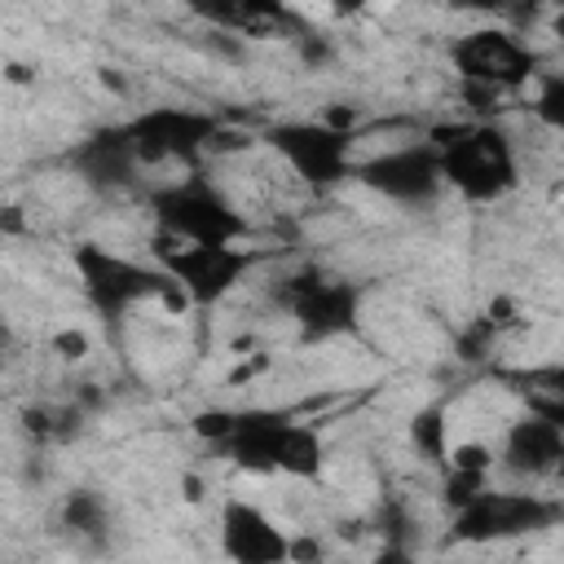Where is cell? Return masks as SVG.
Listing matches in <instances>:
<instances>
[{"label":"cell","instance_id":"1","mask_svg":"<svg viewBox=\"0 0 564 564\" xmlns=\"http://www.w3.org/2000/svg\"><path fill=\"white\" fill-rule=\"evenodd\" d=\"M436 159H441V181L454 185L467 203H498L520 181L511 137L485 119L441 128L436 132Z\"/></svg>","mask_w":564,"mask_h":564},{"label":"cell","instance_id":"2","mask_svg":"<svg viewBox=\"0 0 564 564\" xmlns=\"http://www.w3.org/2000/svg\"><path fill=\"white\" fill-rule=\"evenodd\" d=\"M145 207L159 234L176 242H242L247 238V216L229 203V194L203 167H189L185 176L154 185L145 194Z\"/></svg>","mask_w":564,"mask_h":564},{"label":"cell","instance_id":"3","mask_svg":"<svg viewBox=\"0 0 564 564\" xmlns=\"http://www.w3.org/2000/svg\"><path fill=\"white\" fill-rule=\"evenodd\" d=\"M75 273H79V286L88 295V304L106 317V322H123L137 304H167V308H185V295L181 286L159 269V264H141V260H128L101 242H79L75 256H70Z\"/></svg>","mask_w":564,"mask_h":564},{"label":"cell","instance_id":"4","mask_svg":"<svg viewBox=\"0 0 564 564\" xmlns=\"http://www.w3.org/2000/svg\"><path fill=\"white\" fill-rule=\"evenodd\" d=\"M220 445L247 471H286L300 480H313L322 471L317 432L278 410H238L229 423V436Z\"/></svg>","mask_w":564,"mask_h":564},{"label":"cell","instance_id":"5","mask_svg":"<svg viewBox=\"0 0 564 564\" xmlns=\"http://www.w3.org/2000/svg\"><path fill=\"white\" fill-rule=\"evenodd\" d=\"M154 264L181 286L185 304L212 308L251 273L256 251L242 242H176L154 234Z\"/></svg>","mask_w":564,"mask_h":564},{"label":"cell","instance_id":"6","mask_svg":"<svg viewBox=\"0 0 564 564\" xmlns=\"http://www.w3.org/2000/svg\"><path fill=\"white\" fill-rule=\"evenodd\" d=\"M269 150L308 189H330L352 176V132L330 119H282L264 132Z\"/></svg>","mask_w":564,"mask_h":564},{"label":"cell","instance_id":"7","mask_svg":"<svg viewBox=\"0 0 564 564\" xmlns=\"http://www.w3.org/2000/svg\"><path fill=\"white\" fill-rule=\"evenodd\" d=\"M132 145L141 154V163H185L198 167L203 154H216L229 137V128L212 115V110H194V106H154L141 110L132 123Z\"/></svg>","mask_w":564,"mask_h":564},{"label":"cell","instance_id":"8","mask_svg":"<svg viewBox=\"0 0 564 564\" xmlns=\"http://www.w3.org/2000/svg\"><path fill=\"white\" fill-rule=\"evenodd\" d=\"M449 62L467 88H485L498 97L520 93L538 75V53L502 26H476V31L458 35L449 44Z\"/></svg>","mask_w":564,"mask_h":564},{"label":"cell","instance_id":"9","mask_svg":"<svg viewBox=\"0 0 564 564\" xmlns=\"http://www.w3.org/2000/svg\"><path fill=\"white\" fill-rule=\"evenodd\" d=\"M278 304L291 313V322L300 326V335L308 344L317 339H339L357 330V313H361V286L344 282V278H326V273H291L278 282Z\"/></svg>","mask_w":564,"mask_h":564},{"label":"cell","instance_id":"10","mask_svg":"<svg viewBox=\"0 0 564 564\" xmlns=\"http://www.w3.org/2000/svg\"><path fill=\"white\" fill-rule=\"evenodd\" d=\"M560 520V502L542 494H520V489H476L463 507H454V538L458 542H498V538H520L551 529Z\"/></svg>","mask_w":564,"mask_h":564},{"label":"cell","instance_id":"11","mask_svg":"<svg viewBox=\"0 0 564 564\" xmlns=\"http://www.w3.org/2000/svg\"><path fill=\"white\" fill-rule=\"evenodd\" d=\"M352 176L366 189H375V194H383L392 203H427L445 185L441 181V159H436L432 141H410V145L379 150L375 159L357 163Z\"/></svg>","mask_w":564,"mask_h":564},{"label":"cell","instance_id":"12","mask_svg":"<svg viewBox=\"0 0 564 564\" xmlns=\"http://www.w3.org/2000/svg\"><path fill=\"white\" fill-rule=\"evenodd\" d=\"M220 551L238 564H282L291 555V538L278 529V520L264 507H256L247 498H225Z\"/></svg>","mask_w":564,"mask_h":564},{"label":"cell","instance_id":"13","mask_svg":"<svg viewBox=\"0 0 564 564\" xmlns=\"http://www.w3.org/2000/svg\"><path fill=\"white\" fill-rule=\"evenodd\" d=\"M70 167L84 185L93 189H123L137 181V172L145 167L137 145H132V132L128 123H110V128H97L88 132L75 150H70Z\"/></svg>","mask_w":564,"mask_h":564},{"label":"cell","instance_id":"14","mask_svg":"<svg viewBox=\"0 0 564 564\" xmlns=\"http://www.w3.org/2000/svg\"><path fill=\"white\" fill-rule=\"evenodd\" d=\"M502 467L520 471V476H551L564 463V427L555 414L529 410L524 419H516L502 436Z\"/></svg>","mask_w":564,"mask_h":564},{"label":"cell","instance_id":"15","mask_svg":"<svg viewBox=\"0 0 564 564\" xmlns=\"http://www.w3.org/2000/svg\"><path fill=\"white\" fill-rule=\"evenodd\" d=\"M194 18L238 31V35H282L300 31V18L282 0H181Z\"/></svg>","mask_w":564,"mask_h":564},{"label":"cell","instance_id":"16","mask_svg":"<svg viewBox=\"0 0 564 564\" xmlns=\"http://www.w3.org/2000/svg\"><path fill=\"white\" fill-rule=\"evenodd\" d=\"M410 445L427 463H445V454H449V423H445V405L441 401L414 410V419H410Z\"/></svg>","mask_w":564,"mask_h":564},{"label":"cell","instance_id":"17","mask_svg":"<svg viewBox=\"0 0 564 564\" xmlns=\"http://www.w3.org/2000/svg\"><path fill=\"white\" fill-rule=\"evenodd\" d=\"M62 524L75 529V533H101V529L110 524V511H106L101 494L75 489V494H66V502H62Z\"/></svg>","mask_w":564,"mask_h":564},{"label":"cell","instance_id":"18","mask_svg":"<svg viewBox=\"0 0 564 564\" xmlns=\"http://www.w3.org/2000/svg\"><path fill=\"white\" fill-rule=\"evenodd\" d=\"M458 13H480V18H502V22H524L533 18V0H449Z\"/></svg>","mask_w":564,"mask_h":564},{"label":"cell","instance_id":"19","mask_svg":"<svg viewBox=\"0 0 564 564\" xmlns=\"http://www.w3.org/2000/svg\"><path fill=\"white\" fill-rule=\"evenodd\" d=\"M560 106H564V79H560V75H546V79H542V93H538V115H542L551 128L564 123V110H560Z\"/></svg>","mask_w":564,"mask_h":564},{"label":"cell","instance_id":"20","mask_svg":"<svg viewBox=\"0 0 564 564\" xmlns=\"http://www.w3.org/2000/svg\"><path fill=\"white\" fill-rule=\"evenodd\" d=\"M229 423H234V410H212V414H198V419H194V427H198L203 436H212L216 445L229 436Z\"/></svg>","mask_w":564,"mask_h":564},{"label":"cell","instance_id":"21","mask_svg":"<svg viewBox=\"0 0 564 564\" xmlns=\"http://www.w3.org/2000/svg\"><path fill=\"white\" fill-rule=\"evenodd\" d=\"M53 348L62 357H84L88 352V335L84 330H62V335H53Z\"/></svg>","mask_w":564,"mask_h":564},{"label":"cell","instance_id":"22","mask_svg":"<svg viewBox=\"0 0 564 564\" xmlns=\"http://www.w3.org/2000/svg\"><path fill=\"white\" fill-rule=\"evenodd\" d=\"M326 4H330V9L339 13V18H352V13H361V9L370 4V0H326Z\"/></svg>","mask_w":564,"mask_h":564},{"label":"cell","instance_id":"23","mask_svg":"<svg viewBox=\"0 0 564 564\" xmlns=\"http://www.w3.org/2000/svg\"><path fill=\"white\" fill-rule=\"evenodd\" d=\"M0 339H4V317H0Z\"/></svg>","mask_w":564,"mask_h":564}]
</instances>
